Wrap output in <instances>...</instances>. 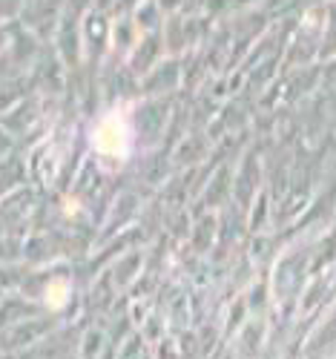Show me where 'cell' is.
I'll list each match as a JSON object with an SVG mask.
<instances>
[{
  "label": "cell",
  "instance_id": "cell-1",
  "mask_svg": "<svg viewBox=\"0 0 336 359\" xmlns=\"http://www.w3.org/2000/svg\"><path fill=\"white\" fill-rule=\"evenodd\" d=\"M95 144L104 156H124L127 153V144H130V133L127 124L121 115H107L98 133H95Z\"/></svg>",
  "mask_w": 336,
  "mask_h": 359
}]
</instances>
